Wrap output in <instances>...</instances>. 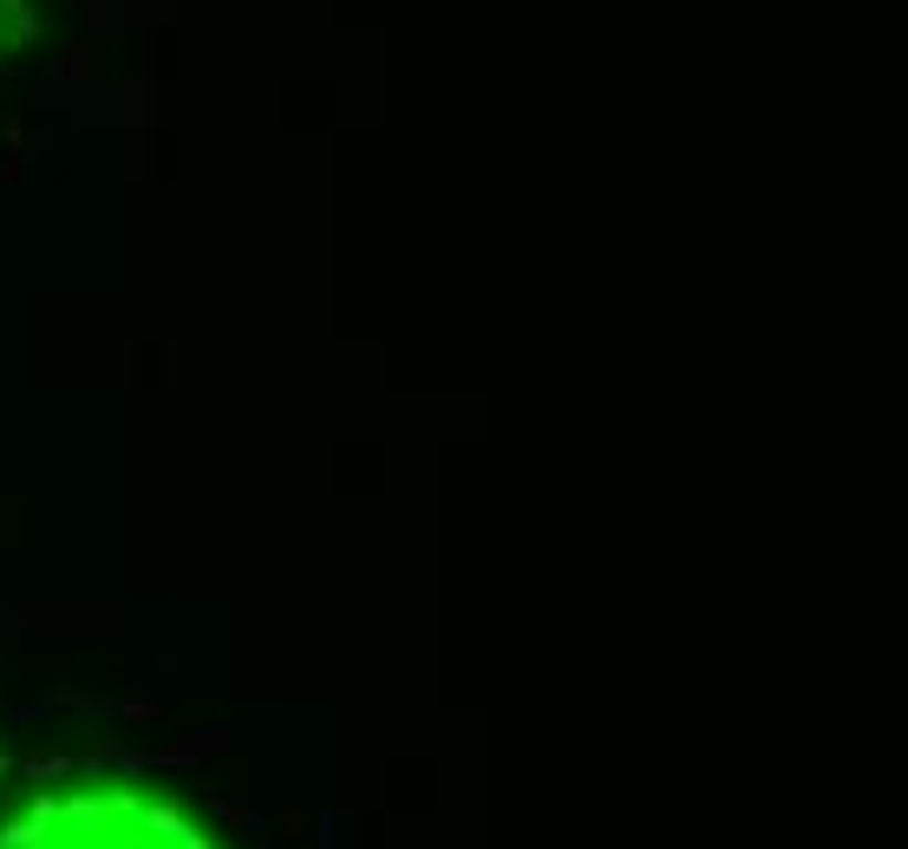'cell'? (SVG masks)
I'll return each instance as SVG.
<instances>
[{
  "label": "cell",
  "instance_id": "1",
  "mask_svg": "<svg viewBox=\"0 0 908 849\" xmlns=\"http://www.w3.org/2000/svg\"><path fill=\"white\" fill-rule=\"evenodd\" d=\"M7 20H13V0H0V40H7Z\"/></svg>",
  "mask_w": 908,
  "mask_h": 849
}]
</instances>
